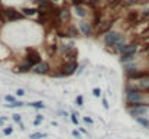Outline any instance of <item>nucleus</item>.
<instances>
[{"label": "nucleus", "mask_w": 149, "mask_h": 139, "mask_svg": "<svg viewBox=\"0 0 149 139\" xmlns=\"http://www.w3.org/2000/svg\"><path fill=\"white\" fill-rule=\"evenodd\" d=\"M142 78H149V70H138L135 73L126 74V80L127 81H139Z\"/></svg>", "instance_id": "9d476101"}, {"label": "nucleus", "mask_w": 149, "mask_h": 139, "mask_svg": "<svg viewBox=\"0 0 149 139\" xmlns=\"http://www.w3.org/2000/svg\"><path fill=\"white\" fill-rule=\"evenodd\" d=\"M25 94H26V93H25V90H23V89H19V90L16 92V96H17V97H23Z\"/></svg>", "instance_id": "7c9ffc66"}, {"label": "nucleus", "mask_w": 149, "mask_h": 139, "mask_svg": "<svg viewBox=\"0 0 149 139\" xmlns=\"http://www.w3.org/2000/svg\"><path fill=\"white\" fill-rule=\"evenodd\" d=\"M83 120H84L86 123H90V125H91V123H94V120H93V119H90V117H83Z\"/></svg>", "instance_id": "f704fd0d"}, {"label": "nucleus", "mask_w": 149, "mask_h": 139, "mask_svg": "<svg viewBox=\"0 0 149 139\" xmlns=\"http://www.w3.org/2000/svg\"><path fill=\"white\" fill-rule=\"evenodd\" d=\"M135 59H136V55H135V54H122V55L119 57V61H120L122 64L133 62Z\"/></svg>", "instance_id": "dca6fc26"}, {"label": "nucleus", "mask_w": 149, "mask_h": 139, "mask_svg": "<svg viewBox=\"0 0 149 139\" xmlns=\"http://www.w3.org/2000/svg\"><path fill=\"white\" fill-rule=\"evenodd\" d=\"M51 1H52L54 4H61V3H62V0H51Z\"/></svg>", "instance_id": "4c0bfd02"}, {"label": "nucleus", "mask_w": 149, "mask_h": 139, "mask_svg": "<svg viewBox=\"0 0 149 139\" xmlns=\"http://www.w3.org/2000/svg\"><path fill=\"white\" fill-rule=\"evenodd\" d=\"M139 16H141V15H139L136 10H130V12H129V15H127V20H129V22H132V23H135V22L138 20V17H139Z\"/></svg>", "instance_id": "6ab92c4d"}, {"label": "nucleus", "mask_w": 149, "mask_h": 139, "mask_svg": "<svg viewBox=\"0 0 149 139\" xmlns=\"http://www.w3.org/2000/svg\"><path fill=\"white\" fill-rule=\"evenodd\" d=\"M29 106L33 107V109H45V107H47V106L44 104V101H41V100H38V101H32V103H29Z\"/></svg>", "instance_id": "412c9836"}, {"label": "nucleus", "mask_w": 149, "mask_h": 139, "mask_svg": "<svg viewBox=\"0 0 149 139\" xmlns=\"http://www.w3.org/2000/svg\"><path fill=\"white\" fill-rule=\"evenodd\" d=\"M58 113H59V115H61L62 117H67V116H68V113H67V112H64V110H59Z\"/></svg>", "instance_id": "e433bc0d"}, {"label": "nucleus", "mask_w": 149, "mask_h": 139, "mask_svg": "<svg viewBox=\"0 0 149 139\" xmlns=\"http://www.w3.org/2000/svg\"><path fill=\"white\" fill-rule=\"evenodd\" d=\"M141 17H149V9H145V10L141 13Z\"/></svg>", "instance_id": "2f4dec72"}, {"label": "nucleus", "mask_w": 149, "mask_h": 139, "mask_svg": "<svg viewBox=\"0 0 149 139\" xmlns=\"http://www.w3.org/2000/svg\"><path fill=\"white\" fill-rule=\"evenodd\" d=\"M25 103L23 101H13V103H7V104H4V107H7V109H16V107H22Z\"/></svg>", "instance_id": "aec40b11"}, {"label": "nucleus", "mask_w": 149, "mask_h": 139, "mask_svg": "<svg viewBox=\"0 0 149 139\" xmlns=\"http://www.w3.org/2000/svg\"><path fill=\"white\" fill-rule=\"evenodd\" d=\"M93 96H96V97H100V96H101V90H100L99 87H96V89L93 90Z\"/></svg>", "instance_id": "c756f323"}, {"label": "nucleus", "mask_w": 149, "mask_h": 139, "mask_svg": "<svg viewBox=\"0 0 149 139\" xmlns=\"http://www.w3.org/2000/svg\"><path fill=\"white\" fill-rule=\"evenodd\" d=\"M25 61H28L31 65L35 67L36 64H39L42 61V57L35 48H28L26 49V55H25Z\"/></svg>", "instance_id": "39448f33"}, {"label": "nucleus", "mask_w": 149, "mask_h": 139, "mask_svg": "<svg viewBox=\"0 0 149 139\" xmlns=\"http://www.w3.org/2000/svg\"><path fill=\"white\" fill-rule=\"evenodd\" d=\"M32 68H33V65H31L28 61H23V62H22V64L17 67V71H19V73H22V74H23V73L26 74V73L32 71Z\"/></svg>", "instance_id": "f3484780"}, {"label": "nucleus", "mask_w": 149, "mask_h": 139, "mask_svg": "<svg viewBox=\"0 0 149 139\" xmlns=\"http://www.w3.org/2000/svg\"><path fill=\"white\" fill-rule=\"evenodd\" d=\"M149 112V106H133L130 109H127V113L136 119V117H141V116H146V113Z\"/></svg>", "instance_id": "6e6552de"}, {"label": "nucleus", "mask_w": 149, "mask_h": 139, "mask_svg": "<svg viewBox=\"0 0 149 139\" xmlns=\"http://www.w3.org/2000/svg\"><path fill=\"white\" fill-rule=\"evenodd\" d=\"M78 70V62L77 61H64L59 67V73L62 77H70L74 75Z\"/></svg>", "instance_id": "7ed1b4c3"}, {"label": "nucleus", "mask_w": 149, "mask_h": 139, "mask_svg": "<svg viewBox=\"0 0 149 139\" xmlns=\"http://www.w3.org/2000/svg\"><path fill=\"white\" fill-rule=\"evenodd\" d=\"M75 104H77L78 107H83V104H84V97H83L81 94L75 97Z\"/></svg>", "instance_id": "5701e85b"}, {"label": "nucleus", "mask_w": 149, "mask_h": 139, "mask_svg": "<svg viewBox=\"0 0 149 139\" xmlns=\"http://www.w3.org/2000/svg\"><path fill=\"white\" fill-rule=\"evenodd\" d=\"M42 120H44V116H42V115H36V117H35V120H33V126H39V125L42 123Z\"/></svg>", "instance_id": "b1692460"}, {"label": "nucleus", "mask_w": 149, "mask_h": 139, "mask_svg": "<svg viewBox=\"0 0 149 139\" xmlns=\"http://www.w3.org/2000/svg\"><path fill=\"white\" fill-rule=\"evenodd\" d=\"M126 103H142L145 101V93L135 92V93H126Z\"/></svg>", "instance_id": "f8f14e48"}, {"label": "nucleus", "mask_w": 149, "mask_h": 139, "mask_svg": "<svg viewBox=\"0 0 149 139\" xmlns=\"http://www.w3.org/2000/svg\"><path fill=\"white\" fill-rule=\"evenodd\" d=\"M45 136H47L45 133L36 132V133H32V135H31V139H41V138H45Z\"/></svg>", "instance_id": "a878e982"}, {"label": "nucleus", "mask_w": 149, "mask_h": 139, "mask_svg": "<svg viewBox=\"0 0 149 139\" xmlns=\"http://www.w3.org/2000/svg\"><path fill=\"white\" fill-rule=\"evenodd\" d=\"M1 13H3V16L7 22H19V20H22L25 17L23 13L20 10L15 9V7H3Z\"/></svg>", "instance_id": "f03ea898"}, {"label": "nucleus", "mask_w": 149, "mask_h": 139, "mask_svg": "<svg viewBox=\"0 0 149 139\" xmlns=\"http://www.w3.org/2000/svg\"><path fill=\"white\" fill-rule=\"evenodd\" d=\"M51 70H52V67H51L49 62L41 61L39 64H36V65L32 68V73L36 74V75H47V74H51Z\"/></svg>", "instance_id": "423d86ee"}, {"label": "nucleus", "mask_w": 149, "mask_h": 139, "mask_svg": "<svg viewBox=\"0 0 149 139\" xmlns=\"http://www.w3.org/2000/svg\"><path fill=\"white\" fill-rule=\"evenodd\" d=\"M77 28H78V32L80 35L86 36V38H91L94 36V26L91 22L86 20V19H81L78 23H77Z\"/></svg>", "instance_id": "20e7f679"}, {"label": "nucleus", "mask_w": 149, "mask_h": 139, "mask_svg": "<svg viewBox=\"0 0 149 139\" xmlns=\"http://www.w3.org/2000/svg\"><path fill=\"white\" fill-rule=\"evenodd\" d=\"M22 13H23V16L26 17V16H38L39 15V9L38 7H23L22 10H20Z\"/></svg>", "instance_id": "4468645a"}, {"label": "nucleus", "mask_w": 149, "mask_h": 139, "mask_svg": "<svg viewBox=\"0 0 149 139\" xmlns=\"http://www.w3.org/2000/svg\"><path fill=\"white\" fill-rule=\"evenodd\" d=\"M103 107L107 110L109 109V101H107V98H103Z\"/></svg>", "instance_id": "72a5a7b5"}, {"label": "nucleus", "mask_w": 149, "mask_h": 139, "mask_svg": "<svg viewBox=\"0 0 149 139\" xmlns=\"http://www.w3.org/2000/svg\"><path fill=\"white\" fill-rule=\"evenodd\" d=\"M71 122H72L74 125H78V119H77V113H75V112L71 113Z\"/></svg>", "instance_id": "c85d7f7f"}, {"label": "nucleus", "mask_w": 149, "mask_h": 139, "mask_svg": "<svg viewBox=\"0 0 149 139\" xmlns=\"http://www.w3.org/2000/svg\"><path fill=\"white\" fill-rule=\"evenodd\" d=\"M113 19H107V20H103L100 23V26L97 28V32H96V36H104L109 31H111V26H113Z\"/></svg>", "instance_id": "9b49d317"}, {"label": "nucleus", "mask_w": 149, "mask_h": 139, "mask_svg": "<svg viewBox=\"0 0 149 139\" xmlns=\"http://www.w3.org/2000/svg\"><path fill=\"white\" fill-rule=\"evenodd\" d=\"M6 120H7V117H4V116H3V117H0V126H3V125L6 123Z\"/></svg>", "instance_id": "c9c22d12"}, {"label": "nucleus", "mask_w": 149, "mask_h": 139, "mask_svg": "<svg viewBox=\"0 0 149 139\" xmlns=\"http://www.w3.org/2000/svg\"><path fill=\"white\" fill-rule=\"evenodd\" d=\"M136 52H138V44H126L119 55H122V54H135L136 55Z\"/></svg>", "instance_id": "ddd939ff"}, {"label": "nucleus", "mask_w": 149, "mask_h": 139, "mask_svg": "<svg viewBox=\"0 0 149 139\" xmlns=\"http://www.w3.org/2000/svg\"><path fill=\"white\" fill-rule=\"evenodd\" d=\"M103 0H87V3H88V6L90 7H93V9H96L97 6H99L100 3H101Z\"/></svg>", "instance_id": "4be33fe9"}, {"label": "nucleus", "mask_w": 149, "mask_h": 139, "mask_svg": "<svg viewBox=\"0 0 149 139\" xmlns=\"http://www.w3.org/2000/svg\"><path fill=\"white\" fill-rule=\"evenodd\" d=\"M4 100H6L7 103H13V101H16V97L12 96V94H7V96H4Z\"/></svg>", "instance_id": "cd10ccee"}, {"label": "nucleus", "mask_w": 149, "mask_h": 139, "mask_svg": "<svg viewBox=\"0 0 149 139\" xmlns=\"http://www.w3.org/2000/svg\"><path fill=\"white\" fill-rule=\"evenodd\" d=\"M12 133H13V126H7V128L3 129V135L7 136V135H12Z\"/></svg>", "instance_id": "bb28decb"}, {"label": "nucleus", "mask_w": 149, "mask_h": 139, "mask_svg": "<svg viewBox=\"0 0 149 139\" xmlns=\"http://www.w3.org/2000/svg\"><path fill=\"white\" fill-rule=\"evenodd\" d=\"M136 84H138V87L141 89L142 93L149 94V78H142V80H139Z\"/></svg>", "instance_id": "2eb2a0df"}, {"label": "nucleus", "mask_w": 149, "mask_h": 139, "mask_svg": "<svg viewBox=\"0 0 149 139\" xmlns=\"http://www.w3.org/2000/svg\"><path fill=\"white\" fill-rule=\"evenodd\" d=\"M142 128H146V129H149V119L148 117H145V116H141V117H136L135 119Z\"/></svg>", "instance_id": "a211bd4d"}, {"label": "nucleus", "mask_w": 149, "mask_h": 139, "mask_svg": "<svg viewBox=\"0 0 149 139\" xmlns=\"http://www.w3.org/2000/svg\"><path fill=\"white\" fill-rule=\"evenodd\" d=\"M12 120L16 122V123H22V116H20L19 113H13V115H12Z\"/></svg>", "instance_id": "393cba45"}, {"label": "nucleus", "mask_w": 149, "mask_h": 139, "mask_svg": "<svg viewBox=\"0 0 149 139\" xmlns=\"http://www.w3.org/2000/svg\"><path fill=\"white\" fill-rule=\"evenodd\" d=\"M88 4H80V6H72V15L75 17H78L80 20L81 19H86L88 15H90V10L87 7Z\"/></svg>", "instance_id": "1a4fd4ad"}, {"label": "nucleus", "mask_w": 149, "mask_h": 139, "mask_svg": "<svg viewBox=\"0 0 149 139\" xmlns=\"http://www.w3.org/2000/svg\"><path fill=\"white\" fill-rule=\"evenodd\" d=\"M72 135H74V136H75V138H81V132H80V131H72Z\"/></svg>", "instance_id": "473e14b6"}, {"label": "nucleus", "mask_w": 149, "mask_h": 139, "mask_svg": "<svg viewBox=\"0 0 149 139\" xmlns=\"http://www.w3.org/2000/svg\"><path fill=\"white\" fill-rule=\"evenodd\" d=\"M122 39H125L123 34L122 32H117V31H109L104 36H103V42H104V46L106 48H113L117 45Z\"/></svg>", "instance_id": "f257e3e1"}, {"label": "nucleus", "mask_w": 149, "mask_h": 139, "mask_svg": "<svg viewBox=\"0 0 149 139\" xmlns=\"http://www.w3.org/2000/svg\"><path fill=\"white\" fill-rule=\"evenodd\" d=\"M80 132H81V133H84V135H87V131H86L84 128H80Z\"/></svg>", "instance_id": "58836bf2"}, {"label": "nucleus", "mask_w": 149, "mask_h": 139, "mask_svg": "<svg viewBox=\"0 0 149 139\" xmlns=\"http://www.w3.org/2000/svg\"><path fill=\"white\" fill-rule=\"evenodd\" d=\"M71 16H72V13H71V9H70V7H67V6L58 7V10H56V19H58L61 23L70 22V20H71Z\"/></svg>", "instance_id": "0eeeda50"}]
</instances>
